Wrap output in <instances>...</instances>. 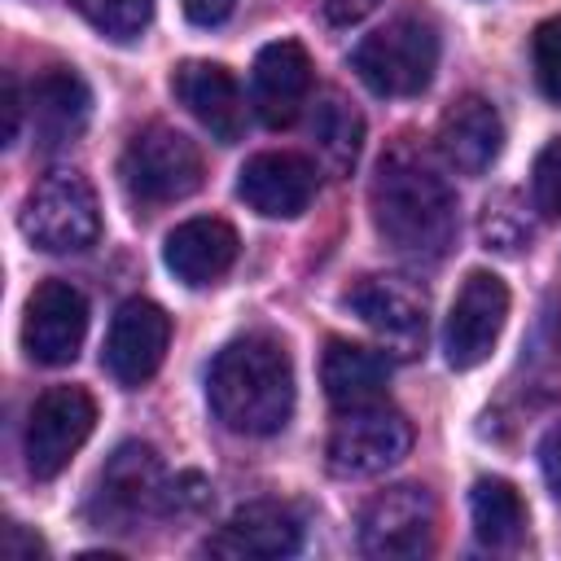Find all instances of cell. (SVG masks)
I'll return each instance as SVG.
<instances>
[{
	"label": "cell",
	"instance_id": "obj_1",
	"mask_svg": "<svg viewBox=\"0 0 561 561\" xmlns=\"http://www.w3.org/2000/svg\"><path fill=\"white\" fill-rule=\"evenodd\" d=\"M368 202H373L377 237L394 254H403L412 263H438L451 250L456 193L416 145L403 140L381 153Z\"/></svg>",
	"mask_w": 561,
	"mask_h": 561
},
{
	"label": "cell",
	"instance_id": "obj_2",
	"mask_svg": "<svg viewBox=\"0 0 561 561\" xmlns=\"http://www.w3.org/2000/svg\"><path fill=\"white\" fill-rule=\"evenodd\" d=\"M206 403L215 421L245 438L280 434L294 416V359L272 333L232 337L206 373Z\"/></svg>",
	"mask_w": 561,
	"mask_h": 561
},
{
	"label": "cell",
	"instance_id": "obj_3",
	"mask_svg": "<svg viewBox=\"0 0 561 561\" xmlns=\"http://www.w3.org/2000/svg\"><path fill=\"white\" fill-rule=\"evenodd\" d=\"M351 66L377 96H416L438 70V31L430 18L403 13L364 35L351 53Z\"/></svg>",
	"mask_w": 561,
	"mask_h": 561
},
{
	"label": "cell",
	"instance_id": "obj_4",
	"mask_svg": "<svg viewBox=\"0 0 561 561\" xmlns=\"http://www.w3.org/2000/svg\"><path fill=\"white\" fill-rule=\"evenodd\" d=\"M118 175H123V188L136 206H167V202H180V197L197 193L202 153L184 131H175L167 123H153V127H145L127 140Z\"/></svg>",
	"mask_w": 561,
	"mask_h": 561
},
{
	"label": "cell",
	"instance_id": "obj_5",
	"mask_svg": "<svg viewBox=\"0 0 561 561\" xmlns=\"http://www.w3.org/2000/svg\"><path fill=\"white\" fill-rule=\"evenodd\" d=\"M22 232L48 250V254H75L88 250L101 232V206L96 188L79 171H53L44 175L26 206H22Z\"/></svg>",
	"mask_w": 561,
	"mask_h": 561
},
{
	"label": "cell",
	"instance_id": "obj_6",
	"mask_svg": "<svg viewBox=\"0 0 561 561\" xmlns=\"http://www.w3.org/2000/svg\"><path fill=\"white\" fill-rule=\"evenodd\" d=\"M167 482H162V460L149 443H118L114 456L101 465L88 513L96 526L110 530H131L140 517L162 508Z\"/></svg>",
	"mask_w": 561,
	"mask_h": 561
},
{
	"label": "cell",
	"instance_id": "obj_7",
	"mask_svg": "<svg viewBox=\"0 0 561 561\" xmlns=\"http://www.w3.org/2000/svg\"><path fill=\"white\" fill-rule=\"evenodd\" d=\"M92 425H96V403L83 386H48L26 416V438H22L26 469L35 478H57L70 465V456L88 443Z\"/></svg>",
	"mask_w": 561,
	"mask_h": 561
},
{
	"label": "cell",
	"instance_id": "obj_8",
	"mask_svg": "<svg viewBox=\"0 0 561 561\" xmlns=\"http://www.w3.org/2000/svg\"><path fill=\"white\" fill-rule=\"evenodd\" d=\"M412 447V425L386 403L351 408L329 434V469L337 478H373L399 465Z\"/></svg>",
	"mask_w": 561,
	"mask_h": 561
},
{
	"label": "cell",
	"instance_id": "obj_9",
	"mask_svg": "<svg viewBox=\"0 0 561 561\" xmlns=\"http://www.w3.org/2000/svg\"><path fill=\"white\" fill-rule=\"evenodd\" d=\"M438 508L425 486H386L359 513V548L368 557H421L434 548Z\"/></svg>",
	"mask_w": 561,
	"mask_h": 561
},
{
	"label": "cell",
	"instance_id": "obj_10",
	"mask_svg": "<svg viewBox=\"0 0 561 561\" xmlns=\"http://www.w3.org/2000/svg\"><path fill=\"white\" fill-rule=\"evenodd\" d=\"M508 320V285L495 272H469L451 311H447V329H443V351L451 368H478Z\"/></svg>",
	"mask_w": 561,
	"mask_h": 561
},
{
	"label": "cell",
	"instance_id": "obj_11",
	"mask_svg": "<svg viewBox=\"0 0 561 561\" xmlns=\"http://www.w3.org/2000/svg\"><path fill=\"white\" fill-rule=\"evenodd\" d=\"M83 333H88V298L70 280L35 285L22 316V351L44 368H61L79 355Z\"/></svg>",
	"mask_w": 561,
	"mask_h": 561
},
{
	"label": "cell",
	"instance_id": "obj_12",
	"mask_svg": "<svg viewBox=\"0 0 561 561\" xmlns=\"http://www.w3.org/2000/svg\"><path fill=\"white\" fill-rule=\"evenodd\" d=\"M171 346V316L149 298H127L105 333V368L123 386H145Z\"/></svg>",
	"mask_w": 561,
	"mask_h": 561
},
{
	"label": "cell",
	"instance_id": "obj_13",
	"mask_svg": "<svg viewBox=\"0 0 561 561\" xmlns=\"http://www.w3.org/2000/svg\"><path fill=\"white\" fill-rule=\"evenodd\" d=\"M346 307L399 355L421 351L425 342V298L399 276H359L346 289Z\"/></svg>",
	"mask_w": 561,
	"mask_h": 561
},
{
	"label": "cell",
	"instance_id": "obj_14",
	"mask_svg": "<svg viewBox=\"0 0 561 561\" xmlns=\"http://www.w3.org/2000/svg\"><path fill=\"white\" fill-rule=\"evenodd\" d=\"M237 197L263 219H294L316 197V167L302 153H254L237 175Z\"/></svg>",
	"mask_w": 561,
	"mask_h": 561
},
{
	"label": "cell",
	"instance_id": "obj_15",
	"mask_svg": "<svg viewBox=\"0 0 561 561\" xmlns=\"http://www.w3.org/2000/svg\"><path fill=\"white\" fill-rule=\"evenodd\" d=\"M302 548V522L289 504L280 500H254L241 504L210 539V557H232V561H254V557H289Z\"/></svg>",
	"mask_w": 561,
	"mask_h": 561
},
{
	"label": "cell",
	"instance_id": "obj_16",
	"mask_svg": "<svg viewBox=\"0 0 561 561\" xmlns=\"http://www.w3.org/2000/svg\"><path fill=\"white\" fill-rule=\"evenodd\" d=\"M171 92L219 145L241 140L245 101H241V88H237L228 66H219V61H180L175 75H171Z\"/></svg>",
	"mask_w": 561,
	"mask_h": 561
},
{
	"label": "cell",
	"instance_id": "obj_17",
	"mask_svg": "<svg viewBox=\"0 0 561 561\" xmlns=\"http://www.w3.org/2000/svg\"><path fill=\"white\" fill-rule=\"evenodd\" d=\"M237 250H241V241H237V228L228 219L197 215V219H184L167 232L162 263L175 280H184L188 289H202V285H215L232 272Z\"/></svg>",
	"mask_w": 561,
	"mask_h": 561
},
{
	"label": "cell",
	"instance_id": "obj_18",
	"mask_svg": "<svg viewBox=\"0 0 561 561\" xmlns=\"http://www.w3.org/2000/svg\"><path fill=\"white\" fill-rule=\"evenodd\" d=\"M254 110L267 127H289L307 96H311V57L298 39H276L259 48L254 57V83H250Z\"/></svg>",
	"mask_w": 561,
	"mask_h": 561
},
{
	"label": "cell",
	"instance_id": "obj_19",
	"mask_svg": "<svg viewBox=\"0 0 561 561\" xmlns=\"http://www.w3.org/2000/svg\"><path fill=\"white\" fill-rule=\"evenodd\" d=\"M500 145H504V123L486 96L469 92L456 105H447V114L438 118V153L460 175H482L500 158Z\"/></svg>",
	"mask_w": 561,
	"mask_h": 561
},
{
	"label": "cell",
	"instance_id": "obj_20",
	"mask_svg": "<svg viewBox=\"0 0 561 561\" xmlns=\"http://www.w3.org/2000/svg\"><path fill=\"white\" fill-rule=\"evenodd\" d=\"M320 381L333 408L351 412V408H368L381 403L386 381H390V355L351 337H329L324 355H320Z\"/></svg>",
	"mask_w": 561,
	"mask_h": 561
},
{
	"label": "cell",
	"instance_id": "obj_21",
	"mask_svg": "<svg viewBox=\"0 0 561 561\" xmlns=\"http://www.w3.org/2000/svg\"><path fill=\"white\" fill-rule=\"evenodd\" d=\"M26 105H31V127L39 136V145L57 149V145L75 140L83 131L92 96H88V83L75 70H44L31 83V101Z\"/></svg>",
	"mask_w": 561,
	"mask_h": 561
},
{
	"label": "cell",
	"instance_id": "obj_22",
	"mask_svg": "<svg viewBox=\"0 0 561 561\" xmlns=\"http://www.w3.org/2000/svg\"><path fill=\"white\" fill-rule=\"evenodd\" d=\"M307 131H311V145H316V158L333 171V175H346L359 158V145H364V114L342 96V92H320L311 101V118H307Z\"/></svg>",
	"mask_w": 561,
	"mask_h": 561
},
{
	"label": "cell",
	"instance_id": "obj_23",
	"mask_svg": "<svg viewBox=\"0 0 561 561\" xmlns=\"http://www.w3.org/2000/svg\"><path fill=\"white\" fill-rule=\"evenodd\" d=\"M469 517L473 535L486 548H513L526 535V504L513 482L504 478H478L469 491Z\"/></svg>",
	"mask_w": 561,
	"mask_h": 561
},
{
	"label": "cell",
	"instance_id": "obj_24",
	"mask_svg": "<svg viewBox=\"0 0 561 561\" xmlns=\"http://www.w3.org/2000/svg\"><path fill=\"white\" fill-rule=\"evenodd\" d=\"M70 4L92 31H101L105 39H118V44L140 39V31L153 18V0H70Z\"/></svg>",
	"mask_w": 561,
	"mask_h": 561
},
{
	"label": "cell",
	"instance_id": "obj_25",
	"mask_svg": "<svg viewBox=\"0 0 561 561\" xmlns=\"http://www.w3.org/2000/svg\"><path fill=\"white\" fill-rule=\"evenodd\" d=\"M530 197L543 219H561V140H548L530 171Z\"/></svg>",
	"mask_w": 561,
	"mask_h": 561
},
{
	"label": "cell",
	"instance_id": "obj_26",
	"mask_svg": "<svg viewBox=\"0 0 561 561\" xmlns=\"http://www.w3.org/2000/svg\"><path fill=\"white\" fill-rule=\"evenodd\" d=\"M530 57H535V79H539L543 96L561 105V13L548 18V22L535 31Z\"/></svg>",
	"mask_w": 561,
	"mask_h": 561
},
{
	"label": "cell",
	"instance_id": "obj_27",
	"mask_svg": "<svg viewBox=\"0 0 561 561\" xmlns=\"http://www.w3.org/2000/svg\"><path fill=\"white\" fill-rule=\"evenodd\" d=\"M539 469H543V482L548 491L561 500V425H552L539 443Z\"/></svg>",
	"mask_w": 561,
	"mask_h": 561
},
{
	"label": "cell",
	"instance_id": "obj_28",
	"mask_svg": "<svg viewBox=\"0 0 561 561\" xmlns=\"http://www.w3.org/2000/svg\"><path fill=\"white\" fill-rule=\"evenodd\" d=\"M377 4H381V0H320L324 18H329L333 26H351V22H359V18H368Z\"/></svg>",
	"mask_w": 561,
	"mask_h": 561
},
{
	"label": "cell",
	"instance_id": "obj_29",
	"mask_svg": "<svg viewBox=\"0 0 561 561\" xmlns=\"http://www.w3.org/2000/svg\"><path fill=\"white\" fill-rule=\"evenodd\" d=\"M180 4H184L188 22H197V26H219L237 9V0H180Z\"/></svg>",
	"mask_w": 561,
	"mask_h": 561
},
{
	"label": "cell",
	"instance_id": "obj_30",
	"mask_svg": "<svg viewBox=\"0 0 561 561\" xmlns=\"http://www.w3.org/2000/svg\"><path fill=\"white\" fill-rule=\"evenodd\" d=\"M18 127H22V96H18V83L9 75L4 79V145L18 140Z\"/></svg>",
	"mask_w": 561,
	"mask_h": 561
},
{
	"label": "cell",
	"instance_id": "obj_31",
	"mask_svg": "<svg viewBox=\"0 0 561 561\" xmlns=\"http://www.w3.org/2000/svg\"><path fill=\"white\" fill-rule=\"evenodd\" d=\"M4 552L18 561V557H35V552H44V543H39V539H31V535H22V526H18V522H9V526H4Z\"/></svg>",
	"mask_w": 561,
	"mask_h": 561
}]
</instances>
